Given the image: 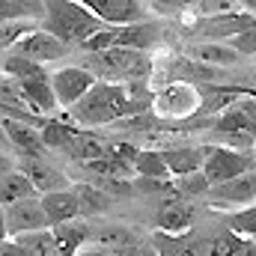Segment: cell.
Listing matches in <instances>:
<instances>
[{"label": "cell", "mask_w": 256, "mask_h": 256, "mask_svg": "<svg viewBox=\"0 0 256 256\" xmlns=\"http://www.w3.org/2000/svg\"><path fill=\"white\" fill-rule=\"evenodd\" d=\"M80 66H86L98 80H116V84H128V80H149L155 63L149 57V51H137V48H104V51H92L86 57H80Z\"/></svg>", "instance_id": "cell-1"}, {"label": "cell", "mask_w": 256, "mask_h": 256, "mask_svg": "<svg viewBox=\"0 0 256 256\" xmlns=\"http://www.w3.org/2000/svg\"><path fill=\"white\" fill-rule=\"evenodd\" d=\"M104 24L108 21H102L80 0H45V18L39 21L42 30L60 36L66 45H80L84 39H90Z\"/></svg>", "instance_id": "cell-2"}, {"label": "cell", "mask_w": 256, "mask_h": 256, "mask_svg": "<svg viewBox=\"0 0 256 256\" xmlns=\"http://www.w3.org/2000/svg\"><path fill=\"white\" fill-rule=\"evenodd\" d=\"M202 98L206 96H202V90L194 80H167L155 92L152 110L161 120H188V116H196L200 114Z\"/></svg>", "instance_id": "cell-3"}, {"label": "cell", "mask_w": 256, "mask_h": 256, "mask_svg": "<svg viewBox=\"0 0 256 256\" xmlns=\"http://www.w3.org/2000/svg\"><path fill=\"white\" fill-rule=\"evenodd\" d=\"M256 167V152L254 149H232V146H208V155H206V164H202V173L212 185L218 182H226L232 176H242L248 170Z\"/></svg>", "instance_id": "cell-4"}, {"label": "cell", "mask_w": 256, "mask_h": 256, "mask_svg": "<svg viewBox=\"0 0 256 256\" xmlns=\"http://www.w3.org/2000/svg\"><path fill=\"white\" fill-rule=\"evenodd\" d=\"M206 202L212 208H224V212H236L242 206L256 202V167L242 173V176H232L226 182L212 185L206 194Z\"/></svg>", "instance_id": "cell-5"}, {"label": "cell", "mask_w": 256, "mask_h": 256, "mask_svg": "<svg viewBox=\"0 0 256 256\" xmlns=\"http://www.w3.org/2000/svg\"><path fill=\"white\" fill-rule=\"evenodd\" d=\"M256 27V15L242 9V12H230V15H214V18H196L188 33L194 39H214V42H230L232 36L244 33Z\"/></svg>", "instance_id": "cell-6"}, {"label": "cell", "mask_w": 256, "mask_h": 256, "mask_svg": "<svg viewBox=\"0 0 256 256\" xmlns=\"http://www.w3.org/2000/svg\"><path fill=\"white\" fill-rule=\"evenodd\" d=\"M42 226H51V218L42 206V194L3 206V236H18V232L42 230Z\"/></svg>", "instance_id": "cell-7"}, {"label": "cell", "mask_w": 256, "mask_h": 256, "mask_svg": "<svg viewBox=\"0 0 256 256\" xmlns=\"http://www.w3.org/2000/svg\"><path fill=\"white\" fill-rule=\"evenodd\" d=\"M98 78L86 68V66H60L57 72H51V84H54V92H57V98H60V108H72L74 102H80L90 90H92V84H96Z\"/></svg>", "instance_id": "cell-8"}, {"label": "cell", "mask_w": 256, "mask_h": 256, "mask_svg": "<svg viewBox=\"0 0 256 256\" xmlns=\"http://www.w3.org/2000/svg\"><path fill=\"white\" fill-rule=\"evenodd\" d=\"M6 51L24 54V57H30V60H39V63H54V60H63L66 54H68V45H66L60 36H54V33L36 27V30H30L24 39H18L12 48H6Z\"/></svg>", "instance_id": "cell-9"}, {"label": "cell", "mask_w": 256, "mask_h": 256, "mask_svg": "<svg viewBox=\"0 0 256 256\" xmlns=\"http://www.w3.org/2000/svg\"><path fill=\"white\" fill-rule=\"evenodd\" d=\"M164 24L155 18H143L134 24H114V45L122 48H137V51H152L164 39Z\"/></svg>", "instance_id": "cell-10"}, {"label": "cell", "mask_w": 256, "mask_h": 256, "mask_svg": "<svg viewBox=\"0 0 256 256\" xmlns=\"http://www.w3.org/2000/svg\"><path fill=\"white\" fill-rule=\"evenodd\" d=\"M80 3L108 24H134L152 18V6L146 0H80Z\"/></svg>", "instance_id": "cell-11"}, {"label": "cell", "mask_w": 256, "mask_h": 256, "mask_svg": "<svg viewBox=\"0 0 256 256\" xmlns=\"http://www.w3.org/2000/svg\"><path fill=\"white\" fill-rule=\"evenodd\" d=\"M3 137H6V149H15V155H42L48 149L36 122L15 120L6 114H3Z\"/></svg>", "instance_id": "cell-12"}, {"label": "cell", "mask_w": 256, "mask_h": 256, "mask_svg": "<svg viewBox=\"0 0 256 256\" xmlns=\"http://www.w3.org/2000/svg\"><path fill=\"white\" fill-rule=\"evenodd\" d=\"M15 80H18V78H15ZM18 86H21L27 104H30L36 114L48 116V114H54V110L60 108V98H57V92H54V84H51V74H48V72H45V74H33V78H21Z\"/></svg>", "instance_id": "cell-13"}, {"label": "cell", "mask_w": 256, "mask_h": 256, "mask_svg": "<svg viewBox=\"0 0 256 256\" xmlns=\"http://www.w3.org/2000/svg\"><path fill=\"white\" fill-rule=\"evenodd\" d=\"M30 179L33 185L39 188V194H48V191H57V188H68V179H66L63 170H57L54 164L42 161V155H18L15 161Z\"/></svg>", "instance_id": "cell-14"}, {"label": "cell", "mask_w": 256, "mask_h": 256, "mask_svg": "<svg viewBox=\"0 0 256 256\" xmlns=\"http://www.w3.org/2000/svg\"><path fill=\"white\" fill-rule=\"evenodd\" d=\"M194 218H196V208H194L191 200L185 196V200H170V202H164L161 212L155 214V224H158V230H164V232H170V236H182L185 230H191Z\"/></svg>", "instance_id": "cell-15"}, {"label": "cell", "mask_w": 256, "mask_h": 256, "mask_svg": "<svg viewBox=\"0 0 256 256\" xmlns=\"http://www.w3.org/2000/svg\"><path fill=\"white\" fill-rule=\"evenodd\" d=\"M42 206H45V212H48V218H51V226L80 218V200H78V194H74V185L42 194Z\"/></svg>", "instance_id": "cell-16"}, {"label": "cell", "mask_w": 256, "mask_h": 256, "mask_svg": "<svg viewBox=\"0 0 256 256\" xmlns=\"http://www.w3.org/2000/svg\"><path fill=\"white\" fill-rule=\"evenodd\" d=\"M24 196H39V188L33 185V179L15 164L9 167V161H3V179H0V202L9 206L15 200H24Z\"/></svg>", "instance_id": "cell-17"}, {"label": "cell", "mask_w": 256, "mask_h": 256, "mask_svg": "<svg viewBox=\"0 0 256 256\" xmlns=\"http://www.w3.org/2000/svg\"><path fill=\"white\" fill-rule=\"evenodd\" d=\"M161 152H164V158H167V164L173 170V179H176V176H188V173L202 170L208 146H167Z\"/></svg>", "instance_id": "cell-18"}, {"label": "cell", "mask_w": 256, "mask_h": 256, "mask_svg": "<svg viewBox=\"0 0 256 256\" xmlns=\"http://www.w3.org/2000/svg\"><path fill=\"white\" fill-rule=\"evenodd\" d=\"M188 54L202 60L208 66H236L242 60V54L230 45V42H214V39H200L188 48Z\"/></svg>", "instance_id": "cell-19"}, {"label": "cell", "mask_w": 256, "mask_h": 256, "mask_svg": "<svg viewBox=\"0 0 256 256\" xmlns=\"http://www.w3.org/2000/svg\"><path fill=\"white\" fill-rule=\"evenodd\" d=\"M24 250L27 256H51V254H60V242H57V232L54 226H42V230H27V232H18L12 236Z\"/></svg>", "instance_id": "cell-20"}, {"label": "cell", "mask_w": 256, "mask_h": 256, "mask_svg": "<svg viewBox=\"0 0 256 256\" xmlns=\"http://www.w3.org/2000/svg\"><path fill=\"white\" fill-rule=\"evenodd\" d=\"M68 155H72L78 164H86V161H96V158H108V155H114V140H102V137H96V134H80V131H78V137H74Z\"/></svg>", "instance_id": "cell-21"}, {"label": "cell", "mask_w": 256, "mask_h": 256, "mask_svg": "<svg viewBox=\"0 0 256 256\" xmlns=\"http://www.w3.org/2000/svg\"><path fill=\"white\" fill-rule=\"evenodd\" d=\"M74 194L80 200V218H98L114 206V194H108L102 185H74Z\"/></svg>", "instance_id": "cell-22"}, {"label": "cell", "mask_w": 256, "mask_h": 256, "mask_svg": "<svg viewBox=\"0 0 256 256\" xmlns=\"http://www.w3.org/2000/svg\"><path fill=\"white\" fill-rule=\"evenodd\" d=\"M57 232V242H60V254H78V248H84L86 238H92V230L90 224H80L78 218L74 220H66V224H57L54 226Z\"/></svg>", "instance_id": "cell-23"}, {"label": "cell", "mask_w": 256, "mask_h": 256, "mask_svg": "<svg viewBox=\"0 0 256 256\" xmlns=\"http://www.w3.org/2000/svg\"><path fill=\"white\" fill-rule=\"evenodd\" d=\"M134 170H137V176H149V179H164V182L173 179V170H170L161 149H140V155L134 161Z\"/></svg>", "instance_id": "cell-24"}, {"label": "cell", "mask_w": 256, "mask_h": 256, "mask_svg": "<svg viewBox=\"0 0 256 256\" xmlns=\"http://www.w3.org/2000/svg\"><path fill=\"white\" fill-rule=\"evenodd\" d=\"M3 74L9 78H33V74H45V63L39 60H30L24 54H15V51H3Z\"/></svg>", "instance_id": "cell-25"}, {"label": "cell", "mask_w": 256, "mask_h": 256, "mask_svg": "<svg viewBox=\"0 0 256 256\" xmlns=\"http://www.w3.org/2000/svg\"><path fill=\"white\" fill-rule=\"evenodd\" d=\"M3 18H24V21H42L45 18V0H0Z\"/></svg>", "instance_id": "cell-26"}, {"label": "cell", "mask_w": 256, "mask_h": 256, "mask_svg": "<svg viewBox=\"0 0 256 256\" xmlns=\"http://www.w3.org/2000/svg\"><path fill=\"white\" fill-rule=\"evenodd\" d=\"M42 137H45V146H48V149H66V152H68L72 143H74V137H78V128L63 126V122H57V120H45Z\"/></svg>", "instance_id": "cell-27"}, {"label": "cell", "mask_w": 256, "mask_h": 256, "mask_svg": "<svg viewBox=\"0 0 256 256\" xmlns=\"http://www.w3.org/2000/svg\"><path fill=\"white\" fill-rule=\"evenodd\" d=\"M226 224H230L232 232H238V236H244V238H254L256 236V202L230 212V220H226Z\"/></svg>", "instance_id": "cell-28"}, {"label": "cell", "mask_w": 256, "mask_h": 256, "mask_svg": "<svg viewBox=\"0 0 256 256\" xmlns=\"http://www.w3.org/2000/svg\"><path fill=\"white\" fill-rule=\"evenodd\" d=\"M92 238H96V244H98V248H114V250L134 248V236L128 232L126 226H102Z\"/></svg>", "instance_id": "cell-29"}, {"label": "cell", "mask_w": 256, "mask_h": 256, "mask_svg": "<svg viewBox=\"0 0 256 256\" xmlns=\"http://www.w3.org/2000/svg\"><path fill=\"white\" fill-rule=\"evenodd\" d=\"M196 18H214V15H230V12H242V0H196L191 6ZM250 12V9H248Z\"/></svg>", "instance_id": "cell-30"}, {"label": "cell", "mask_w": 256, "mask_h": 256, "mask_svg": "<svg viewBox=\"0 0 256 256\" xmlns=\"http://www.w3.org/2000/svg\"><path fill=\"white\" fill-rule=\"evenodd\" d=\"M39 27V21H24V18H3V36H0V45H3V51L6 48H12L18 39H24L30 30H36Z\"/></svg>", "instance_id": "cell-31"}, {"label": "cell", "mask_w": 256, "mask_h": 256, "mask_svg": "<svg viewBox=\"0 0 256 256\" xmlns=\"http://www.w3.org/2000/svg\"><path fill=\"white\" fill-rule=\"evenodd\" d=\"M176 188L185 194L188 200H196V196H206L208 194L212 182L206 179L202 170H196V173H188V176H176Z\"/></svg>", "instance_id": "cell-32"}, {"label": "cell", "mask_w": 256, "mask_h": 256, "mask_svg": "<svg viewBox=\"0 0 256 256\" xmlns=\"http://www.w3.org/2000/svg\"><path fill=\"white\" fill-rule=\"evenodd\" d=\"M230 45H232L242 57H256V27L244 30V33H238V36H232Z\"/></svg>", "instance_id": "cell-33"}, {"label": "cell", "mask_w": 256, "mask_h": 256, "mask_svg": "<svg viewBox=\"0 0 256 256\" xmlns=\"http://www.w3.org/2000/svg\"><path fill=\"white\" fill-rule=\"evenodd\" d=\"M242 6H244V9H250V12L256 15V0H242Z\"/></svg>", "instance_id": "cell-34"}, {"label": "cell", "mask_w": 256, "mask_h": 256, "mask_svg": "<svg viewBox=\"0 0 256 256\" xmlns=\"http://www.w3.org/2000/svg\"><path fill=\"white\" fill-rule=\"evenodd\" d=\"M250 134H254V146H256V126H250Z\"/></svg>", "instance_id": "cell-35"}, {"label": "cell", "mask_w": 256, "mask_h": 256, "mask_svg": "<svg viewBox=\"0 0 256 256\" xmlns=\"http://www.w3.org/2000/svg\"><path fill=\"white\" fill-rule=\"evenodd\" d=\"M146 3H152V0H146Z\"/></svg>", "instance_id": "cell-36"}, {"label": "cell", "mask_w": 256, "mask_h": 256, "mask_svg": "<svg viewBox=\"0 0 256 256\" xmlns=\"http://www.w3.org/2000/svg\"><path fill=\"white\" fill-rule=\"evenodd\" d=\"M254 60H256V57H254Z\"/></svg>", "instance_id": "cell-37"}]
</instances>
